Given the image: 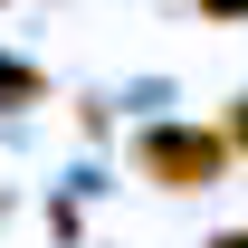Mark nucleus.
I'll return each instance as SVG.
<instances>
[{
    "instance_id": "f257e3e1",
    "label": "nucleus",
    "mask_w": 248,
    "mask_h": 248,
    "mask_svg": "<svg viewBox=\"0 0 248 248\" xmlns=\"http://www.w3.org/2000/svg\"><path fill=\"white\" fill-rule=\"evenodd\" d=\"M134 162H143V182L162 191H201L229 172V134H210V124H153L143 143H134Z\"/></svg>"
},
{
    "instance_id": "f03ea898",
    "label": "nucleus",
    "mask_w": 248,
    "mask_h": 248,
    "mask_svg": "<svg viewBox=\"0 0 248 248\" xmlns=\"http://www.w3.org/2000/svg\"><path fill=\"white\" fill-rule=\"evenodd\" d=\"M0 105H38V77H29V67H10V58H0Z\"/></svg>"
},
{
    "instance_id": "7ed1b4c3",
    "label": "nucleus",
    "mask_w": 248,
    "mask_h": 248,
    "mask_svg": "<svg viewBox=\"0 0 248 248\" xmlns=\"http://www.w3.org/2000/svg\"><path fill=\"white\" fill-rule=\"evenodd\" d=\"M201 10H210V19H248V0H201Z\"/></svg>"
},
{
    "instance_id": "20e7f679",
    "label": "nucleus",
    "mask_w": 248,
    "mask_h": 248,
    "mask_svg": "<svg viewBox=\"0 0 248 248\" xmlns=\"http://www.w3.org/2000/svg\"><path fill=\"white\" fill-rule=\"evenodd\" d=\"M210 248H248V229H229V239H210Z\"/></svg>"
}]
</instances>
